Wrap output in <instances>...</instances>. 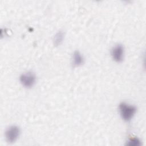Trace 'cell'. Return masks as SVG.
Here are the masks:
<instances>
[{
	"mask_svg": "<svg viewBox=\"0 0 146 146\" xmlns=\"http://www.w3.org/2000/svg\"><path fill=\"white\" fill-rule=\"evenodd\" d=\"M137 111L135 106L129 104L125 102H121L119 106V111L123 120L129 121L134 116Z\"/></svg>",
	"mask_w": 146,
	"mask_h": 146,
	"instance_id": "cell-1",
	"label": "cell"
},
{
	"mask_svg": "<svg viewBox=\"0 0 146 146\" xmlns=\"http://www.w3.org/2000/svg\"><path fill=\"white\" fill-rule=\"evenodd\" d=\"M84 58L79 51H75L72 55V64L74 66L79 67L84 63Z\"/></svg>",
	"mask_w": 146,
	"mask_h": 146,
	"instance_id": "cell-5",
	"label": "cell"
},
{
	"mask_svg": "<svg viewBox=\"0 0 146 146\" xmlns=\"http://www.w3.org/2000/svg\"><path fill=\"white\" fill-rule=\"evenodd\" d=\"M21 83L26 88H31L35 83L36 76L35 75L31 72L28 71L22 74L19 78Z\"/></svg>",
	"mask_w": 146,
	"mask_h": 146,
	"instance_id": "cell-2",
	"label": "cell"
},
{
	"mask_svg": "<svg viewBox=\"0 0 146 146\" xmlns=\"http://www.w3.org/2000/svg\"><path fill=\"white\" fill-rule=\"evenodd\" d=\"M21 133L20 128L17 125H11L5 131V137L9 143L15 142L18 139Z\"/></svg>",
	"mask_w": 146,
	"mask_h": 146,
	"instance_id": "cell-3",
	"label": "cell"
},
{
	"mask_svg": "<svg viewBox=\"0 0 146 146\" xmlns=\"http://www.w3.org/2000/svg\"><path fill=\"white\" fill-rule=\"evenodd\" d=\"M64 34L62 31H59L56 33L54 37V42L55 46L60 45L64 39Z\"/></svg>",
	"mask_w": 146,
	"mask_h": 146,
	"instance_id": "cell-6",
	"label": "cell"
},
{
	"mask_svg": "<svg viewBox=\"0 0 146 146\" xmlns=\"http://www.w3.org/2000/svg\"><path fill=\"white\" fill-rule=\"evenodd\" d=\"M128 145H140V140L137 139V138H133V139H131L129 141V143H127Z\"/></svg>",
	"mask_w": 146,
	"mask_h": 146,
	"instance_id": "cell-7",
	"label": "cell"
},
{
	"mask_svg": "<svg viewBox=\"0 0 146 146\" xmlns=\"http://www.w3.org/2000/svg\"><path fill=\"white\" fill-rule=\"evenodd\" d=\"M124 48L122 44H117L112 47L111 56L112 59L116 62H121L124 59Z\"/></svg>",
	"mask_w": 146,
	"mask_h": 146,
	"instance_id": "cell-4",
	"label": "cell"
}]
</instances>
